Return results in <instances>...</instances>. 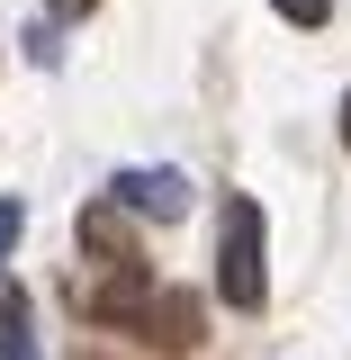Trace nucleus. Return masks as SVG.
Masks as SVG:
<instances>
[{"mask_svg": "<svg viewBox=\"0 0 351 360\" xmlns=\"http://www.w3.org/2000/svg\"><path fill=\"white\" fill-rule=\"evenodd\" d=\"M225 262H217V288H225V307H262V288H270V225L253 198H225V243H217Z\"/></svg>", "mask_w": 351, "mask_h": 360, "instance_id": "f257e3e1", "label": "nucleus"}, {"mask_svg": "<svg viewBox=\"0 0 351 360\" xmlns=\"http://www.w3.org/2000/svg\"><path fill=\"white\" fill-rule=\"evenodd\" d=\"M117 198L144 217H189V180L180 172H117Z\"/></svg>", "mask_w": 351, "mask_h": 360, "instance_id": "f03ea898", "label": "nucleus"}, {"mask_svg": "<svg viewBox=\"0 0 351 360\" xmlns=\"http://www.w3.org/2000/svg\"><path fill=\"white\" fill-rule=\"evenodd\" d=\"M0 360H37V307L9 279H0Z\"/></svg>", "mask_w": 351, "mask_h": 360, "instance_id": "7ed1b4c3", "label": "nucleus"}, {"mask_svg": "<svg viewBox=\"0 0 351 360\" xmlns=\"http://www.w3.org/2000/svg\"><path fill=\"white\" fill-rule=\"evenodd\" d=\"M270 9H279L288 27H324V18H333V0H270Z\"/></svg>", "mask_w": 351, "mask_h": 360, "instance_id": "20e7f679", "label": "nucleus"}, {"mask_svg": "<svg viewBox=\"0 0 351 360\" xmlns=\"http://www.w3.org/2000/svg\"><path fill=\"white\" fill-rule=\"evenodd\" d=\"M18 225H27V207H18V198H0V262H9V243H18Z\"/></svg>", "mask_w": 351, "mask_h": 360, "instance_id": "39448f33", "label": "nucleus"}, {"mask_svg": "<svg viewBox=\"0 0 351 360\" xmlns=\"http://www.w3.org/2000/svg\"><path fill=\"white\" fill-rule=\"evenodd\" d=\"M54 9H63V18H82V9H99V0H54Z\"/></svg>", "mask_w": 351, "mask_h": 360, "instance_id": "423d86ee", "label": "nucleus"}, {"mask_svg": "<svg viewBox=\"0 0 351 360\" xmlns=\"http://www.w3.org/2000/svg\"><path fill=\"white\" fill-rule=\"evenodd\" d=\"M343 144H351V90H343Z\"/></svg>", "mask_w": 351, "mask_h": 360, "instance_id": "0eeeda50", "label": "nucleus"}]
</instances>
